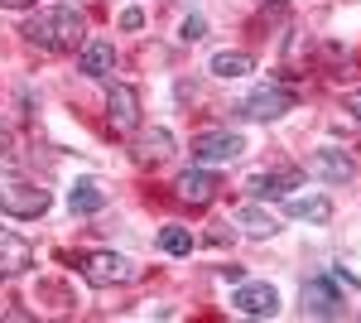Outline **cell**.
<instances>
[{
	"label": "cell",
	"mask_w": 361,
	"mask_h": 323,
	"mask_svg": "<svg viewBox=\"0 0 361 323\" xmlns=\"http://www.w3.org/2000/svg\"><path fill=\"white\" fill-rule=\"evenodd\" d=\"M231 304H236L241 314H250V319H275L279 314V290L265 285V280H246V285H236Z\"/></svg>",
	"instance_id": "ba28073f"
},
{
	"label": "cell",
	"mask_w": 361,
	"mask_h": 323,
	"mask_svg": "<svg viewBox=\"0 0 361 323\" xmlns=\"http://www.w3.org/2000/svg\"><path fill=\"white\" fill-rule=\"evenodd\" d=\"M0 213L25 217V222L29 217H44L49 213V189H39L25 169H15V164L0 160Z\"/></svg>",
	"instance_id": "7a4b0ae2"
},
{
	"label": "cell",
	"mask_w": 361,
	"mask_h": 323,
	"mask_svg": "<svg viewBox=\"0 0 361 323\" xmlns=\"http://www.w3.org/2000/svg\"><path fill=\"white\" fill-rule=\"evenodd\" d=\"M145 25V15H140V10H126V15H121V29H140Z\"/></svg>",
	"instance_id": "44dd1931"
},
{
	"label": "cell",
	"mask_w": 361,
	"mask_h": 323,
	"mask_svg": "<svg viewBox=\"0 0 361 323\" xmlns=\"http://www.w3.org/2000/svg\"><path fill=\"white\" fill-rule=\"evenodd\" d=\"M202 34H207V25H202V15H188V20L178 25V39H183V44H197Z\"/></svg>",
	"instance_id": "ffe728a7"
},
{
	"label": "cell",
	"mask_w": 361,
	"mask_h": 323,
	"mask_svg": "<svg viewBox=\"0 0 361 323\" xmlns=\"http://www.w3.org/2000/svg\"><path fill=\"white\" fill-rule=\"evenodd\" d=\"M304 314H313V319H342L347 314V299L337 295V285L328 275H318V280L304 285Z\"/></svg>",
	"instance_id": "30bf717a"
},
{
	"label": "cell",
	"mask_w": 361,
	"mask_h": 323,
	"mask_svg": "<svg viewBox=\"0 0 361 323\" xmlns=\"http://www.w3.org/2000/svg\"><path fill=\"white\" fill-rule=\"evenodd\" d=\"M217 189H222L217 174L202 169V164H197V169H183V174L173 179V198H178L183 208H207V203L217 198Z\"/></svg>",
	"instance_id": "5b68a950"
},
{
	"label": "cell",
	"mask_w": 361,
	"mask_h": 323,
	"mask_svg": "<svg viewBox=\"0 0 361 323\" xmlns=\"http://www.w3.org/2000/svg\"><path fill=\"white\" fill-rule=\"evenodd\" d=\"M231 217H236V222L246 227L250 237H275V232H279V222L265 213V208H255V203H241V208H236Z\"/></svg>",
	"instance_id": "ac0fdd59"
},
{
	"label": "cell",
	"mask_w": 361,
	"mask_h": 323,
	"mask_svg": "<svg viewBox=\"0 0 361 323\" xmlns=\"http://www.w3.org/2000/svg\"><path fill=\"white\" fill-rule=\"evenodd\" d=\"M289 111H294V92L279 87V82H260L246 102L236 107V116H241V121H279V116H289Z\"/></svg>",
	"instance_id": "277c9868"
},
{
	"label": "cell",
	"mask_w": 361,
	"mask_h": 323,
	"mask_svg": "<svg viewBox=\"0 0 361 323\" xmlns=\"http://www.w3.org/2000/svg\"><path fill=\"white\" fill-rule=\"evenodd\" d=\"M78 270H82V280L92 290H111V285H126V280L140 275L121 251H87L82 261H78Z\"/></svg>",
	"instance_id": "3957f363"
},
{
	"label": "cell",
	"mask_w": 361,
	"mask_h": 323,
	"mask_svg": "<svg viewBox=\"0 0 361 323\" xmlns=\"http://www.w3.org/2000/svg\"><path fill=\"white\" fill-rule=\"evenodd\" d=\"M159 251H164V256H188V251H193V232L178 227V222L164 227V232H159Z\"/></svg>",
	"instance_id": "d6986e66"
},
{
	"label": "cell",
	"mask_w": 361,
	"mask_h": 323,
	"mask_svg": "<svg viewBox=\"0 0 361 323\" xmlns=\"http://www.w3.org/2000/svg\"><path fill=\"white\" fill-rule=\"evenodd\" d=\"M106 121H111L116 135H135V126H140V92L135 87L116 82L111 92H106Z\"/></svg>",
	"instance_id": "52a82bcc"
},
{
	"label": "cell",
	"mask_w": 361,
	"mask_h": 323,
	"mask_svg": "<svg viewBox=\"0 0 361 323\" xmlns=\"http://www.w3.org/2000/svg\"><path fill=\"white\" fill-rule=\"evenodd\" d=\"M347 111H352V116L361 121V87H357V92H347Z\"/></svg>",
	"instance_id": "7402d4cb"
},
{
	"label": "cell",
	"mask_w": 361,
	"mask_h": 323,
	"mask_svg": "<svg viewBox=\"0 0 361 323\" xmlns=\"http://www.w3.org/2000/svg\"><path fill=\"white\" fill-rule=\"evenodd\" d=\"M34 266V246L25 237H15L10 227H0V275H20Z\"/></svg>",
	"instance_id": "7c38bea8"
},
{
	"label": "cell",
	"mask_w": 361,
	"mask_h": 323,
	"mask_svg": "<svg viewBox=\"0 0 361 323\" xmlns=\"http://www.w3.org/2000/svg\"><path fill=\"white\" fill-rule=\"evenodd\" d=\"M78 63H82L87 78H106V73H116V44H106V39H87Z\"/></svg>",
	"instance_id": "4fadbf2b"
},
{
	"label": "cell",
	"mask_w": 361,
	"mask_h": 323,
	"mask_svg": "<svg viewBox=\"0 0 361 323\" xmlns=\"http://www.w3.org/2000/svg\"><path fill=\"white\" fill-rule=\"evenodd\" d=\"M250 68H255V58L241 54V49H217L212 63H207V73H212V78H246Z\"/></svg>",
	"instance_id": "e0dca14e"
},
{
	"label": "cell",
	"mask_w": 361,
	"mask_h": 323,
	"mask_svg": "<svg viewBox=\"0 0 361 323\" xmlns=\"http://www.w3.org/2000/svg\"><path fill=\"white\" fill-rule=\"evenodd\" d=\"M284 213L299 217V222H333V203L328 198H318V193H308V198H284Z\"/></svg>",
	"instance_id": "9a60e30c"
},
{
	"label": "cell",
	"mask_w": 361,
	"mask_h": 323,
	"mask_svg": "<svg viewBox=\"0 0 361 323\" xmlns=\"http://www.w3.org/2000/svg\"><path fill=\"white\" fill-rule=\"evenodd\" d=\"M308 174L323 179V184H347V179L357 174V160H352L347 150H337V145H323V150L308 155Z\"/></svg>",
	"instance_id": "9c48e42d"
},
{
	"label": "cell",
	"mask_w": 361,
	"mask_h": 323,
	"mask_svg": "<svg viewBox=\"0 0 361 323\" xmlns=\"http://www.w3.org/2000/svg\"><path fill=\"white\" fill-rule=\"evenodd\" d=\"M25 44L39 49V54H73L82 44V15L68 10V5H44L39 15L25 20Z\"/></svg>",
	"instance_id": "6da1fadb"
},
{
	"label": "cell",
	"mask_w": 361,
	"mask_h": 323,
	"mask_svg": "<svg viewBox=\"0 0 361 323\" xmlns=\"http://www.w3.org/2000/svg\"><path fill=\"white\" fill-rule=\"evenodd\" d=\"M236 155H246V140L236 131H202L193 140V160L197 164H231Z\"/></svg>",
	"instance_id": "8992f818"
},
{
	"label": "cell",
	"mask_w": 361,
	"mask_h": 323,
	"mask_svg": "<svg viewBox=\"0 0 361 323\" xmlns=\"http://www.w3.org/2000/svg\"><path fill=\"white\" fill-rule=\"evenodd\" d=\"M68 208H73V213H102V208H106V189H102L97 179H78V184L68 189Z\"/></svg>",
	"instance_id": "2e32d148"
},
{
	"label": "cell",
	"mask_w": 361,
	"mask_h": 323,
	"mask_svg": "<svg viewBox=\"0 0 361 323\" xmlns=\"http://www.w3.org/2000/svg\"><path fill=\"white\" fill-rule=\"evenodd\" d=\"M173 155V135L164 131V126H154V131H145L135 140V164H159Z\"/></svg>",
	"instance_id": "5bb4252c"
},
{
	"label": "cell",
	"mask_w": 361,
	"mask_h": 323,
	"mask_svg": "<svg viewBox=\"0 0 361 323\" xmlns=\"http://www.w3.org/2000/svg\"><path fill=\"white\" fill-rule=\"evenodd\" d=\"M0 5H5V10H29L34 0H0Z\"/></svg>",
	"instance_id": "603a6c76"
},
{
	"label": "cell",
	"mask_w": 361,
	"mask_h": 323,
	"mask_svg": "<svg viewBox=\"0 0 361 323\" xmlns=\"http://www.w3.org/2000/svg\"><path fill=\"white\" fill-rule=\"evenodd\" d=\"M299 169H260V174H250L246 189L255 198H289V189H299Z\"/></svg>",
	"instance_id": "8fae6325"
}]
</instances>
